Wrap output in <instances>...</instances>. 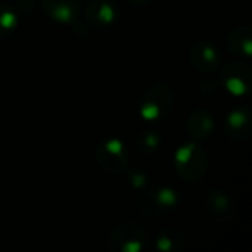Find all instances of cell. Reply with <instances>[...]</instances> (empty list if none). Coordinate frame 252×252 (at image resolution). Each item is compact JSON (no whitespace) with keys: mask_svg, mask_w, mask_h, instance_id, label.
I'll return each mask as SVG.
<instances>
[{"mask_svg":"<svg viewBox=\"0 0 252 252\" xmlns=\"http://www.w3.org/2000/svg\"><path fill=\"white\" fill-rule=\"evenodd\" d=\"M213 127L214 124H213L211 115L202 109L193 112L188 120V131L193 139H198V140L207 139L211 134Z\"/></svg>","mask_w":252,"mask_h":252,"instance_id":"4fadbf2b","label":"cell"},{"mask_svg":"<svg viewBox=\"0 0 252 252\" xmlns=\"http://www.w3.org/2000/svg\"><path fill=\"white\" fill-rule=\"evenodd\" d=\"M149 238L145 229L134 221H124L114 227L108 239V248L112 252H140Z\"/></svg>","mask_w":252,"mask_h":252,"instance_id":"277c9868","label":"cell"},{"mask_svg":"<svg viewBox=\"0 0 252 252\" xmlns=\"http://www.w3.org/2000/svg\"><path fill=\"white\" fill-rule=\"evenodd\" d=\"M224 130L232 140H247L251 136V112L247 108L233 109L226 117Z\"/></svg>","mask_w":252,"mask_h":252,"instance_id":"9c48e42d","label":"cell"},{"mask_svg":"<svg viewBox=\"0 0 252 252\" xmlns=\"http://www.w3.org/2000/svg\"><path fill=\"white\" fill-rule=\"evenodd\" d=\"M221 83L227 92L235 96H242L250 90L251 84V68L245 63L233 62L227 65L221 72Z\"/></svg>","mask_w":252,"mask_h":252,"instance_id":"52a82bcc","label":"cell"},{"mask_svg":"<svg viewBox=\"0 0 252 252\" xmlns=\"http://www.w3.org/2000/svg\"><path fill=\"white\" fill-rule=\"evenodd\" d=\"M46 13L58 22H71L80 10V0H43Z\"/></svg>","mask_w":252,"mask_h":252,"instance_id":"8fae6325","label":"cell"},{"mask_svg":"<svg viewBox=\"0 0 252 252\" xmlns=\"http://www.w3.org/2000/svg\"><path fill=\"white\" fill-rule=\"evenodd\" d=\"M117 7L108 0H92L86 9V19L94 25L105 28L117 19Z\"/></svg>","mask_w":252,"mask_h":252,"instance_id":"30bf717a","label":"cell"},{"mask_svg":"<svg viewBox=\"0 0 252 252\" xmlns=\"http://www.w3.org/2000/svg\"><path fill=\"white\" fill-rule=\"evenodd\" d=\"M176 170L182 179L189 183H196L202 180L207 173L208 159L205 151L196 143H188L179 148L176 154Z\"/></svg>","mask_w":252,"mask_h":252,"instance_id":"6da1fadb","label":"cell"},{"mask_svg":"<svg viewBox=\"0 0 252 252\" xmlns=\"http://www.w3.org/2000/svg\"><path fill=\"white\" fill-rule=\"evenodd\" d=\"M97 164L105 173L121 174L128 168L130 155L126 145L118 139H109L100 143L96 149Z\"/></svg>","mask_w":252,"mask_h":252,"instance_id":"5b68a950","label":"cell"},{"mask_svg":"<svg viewBox=\"0 0 252 252\" xmlns=\"http://www.w3.org/2000/svg\"><path fill=\"white\" fill-rule=\"evenodd\" d=\"M183 236L180 232L176 230H167V232H161L157 239H155V245L159 251L162 252H174L179 251L183 248Z\"/></svg>","mask_w":252,"mask_h":252,"instance_id":"5bb4252c","label":"cell"},{"mask_svg":"<svg viewBox=\"0 0 252 252\" xmlns=\"http://www.w3.org/2000/svg\"><path fill=\"white\" fill-rule=\"evenodd\" d=\"M179 204L177 193L165 186L145 189L142 193L136 196V208L146 216H162L171 210H174Z\"/></svg>","mask_w":252,"mask_h":252,"instance_id":"3957f363","label":"cell"},{"mask_svg":"<svg viewBox=\"0 0 252 252\" xmlns=\"http://www.w3.org/2000/svg\"><path fill=\"white\" fill-rule=\"evenodd\" d=\"M18 25V15L9 4H0V37L12 32Z\"/></svg>","mask_w":252,"mask_h":252,"instance_id":"2e32d148","label":"cell"},{"mask_svg":"<svg viewBox=\"0 0 252 252\" xmlns=\"http://www.w3.org/2000/svg\"><path fill=\"white\" fill-rule=\"evenodd\" d=\"M174 105V92L170 86L157 84L149 87L140 102V114L146 121L155 123L165 118Z\"/></svg>","mask_w":252,"mask_h":252,"instance_id":"7a4b0ae2","label":"cell"},{"mask_svg":"<svg viewBox=\"0 0 252 252\" xmlns=\"http://www.w3.org/2000/svg\"><path fill=\"white\" fill-rule=\"evenodd\" d=\"M205 210L219 223H230L236 219L238 207L230 195L223 190H213L205 199Z\"/></svg>","mask_w":252,"mask_h":252,"instance_id":"8992f818","label":"cell"},{"mask_svg":"<svg viewBox=\"0 0 252 252\" xmlns=\"http://www.w3.org/2000/svg\"><path fill=\"white\" fill-rule=\"evenodd\" d=\"M131 3H134V4H146V3H149L151 0H130Z\"/></svg>","mask_w":252,"mask_h":252,"instance_id":"ac0fdd59","label":"cell"},{"mask_svg":"<svg viewBox=\"0 0 252 252\" xmlns=\"http://www.w3.org/2000/svg\"><path fill=\"white\" fill-rule=\"evenodd\" d=\"M252 35L251 27L242 25L235 28L227 37V47L233 55L239 56H250L251 55Z\"/></svg>","mask_w":252,"mask_h":252,"instance_id":"7c38bea8","label":"cell"},{"mask_svg":"<svg viewBox=\"0 0 252 252\" xmlns=\"http://www.w3.org/2000/svg\"><path fill=\"white\" fill-rule=\"evenodd\" d=\"M131 180H133V186H136V188H140V186L146 185L145 183L146 182V176L139 173V171H133L131 173Z\"/></svg>","mask_w":252,"mask_h":252,"instance_id":"e0dca14e","label":"cell"},{"mask_svg":"<svg viewBox=\"0 0 252 252\" xmlns=\"http://www.w3.org/2000/svg\"><path fill=\"white\" fill-rule=\"evenodd\" d=\"M220 52L208 41L196 43L190 50V62L201 72H214L220 63Z\"/></svg>","mask_w":252,"mask_h":252,"instance_id":"ba28073f","label":"cell"},{"mask_svg":"<svg viewBox=\"0 0 252 252\" xmlns=\"http://www.w3.org/2000/svg\"><path fill=\"white\" fill-rule=\"evenodd\" d=\"M161 139L155 131H143L134 140V149L139 155L146 157L154 154L159 148Z\"/></svg>","mask_w":252,"mask_h":252,"instance_id":"9a60e30c","label":"cell"}]
</instances>
